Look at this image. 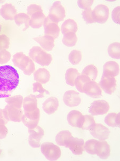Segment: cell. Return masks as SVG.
<instances>
[{
    "label": "cell",
    "instance_id": "cell-1",
    "mask_svg": "<svg viewBox=\"0 0 120 161\" xmlns=\"http://www.w3.org/2000/svg\"><path fill=\"white\" fill-rule=\"evenodd\" d=\"M19 75L10 65L0 66V98L10 97L18 87Z\"/></svg>",
    "mask_w": 120,
    "mask_h": 161
},
{
    "label": "cell",
    "instance_id": "cell-2",
    "mask_svg": "<svg viewBox=\"0 0 120 161\" xmlns=\"http://www.w3.org/2000/svg\"><path fill=\"white\" fill-rule=\"evenodd\" d=\"M27 14L30 17L29 26L33 29H39L44 25L46 17L41 7L32 4L27 7Z\"/></svg>",
    "mask_w": 120,
    "mask_h": 161
},
{
    "label": "cell",
    "instance_id": "cell-3",
    "mask_svg": "<svg viewBox=\"0 0 120 161\" xmlns=\"http://www.w3.org/2000/svg\"><path fill=\"white\" fill-rule=\"evenodd\" d=\"M13 61L14 64L22 70L26 75H31L35 71V66L33 61L23 52L14 54Z\"/></svg>",
    "mask_w": 120,
    "mask_h": 161
},
{
    "label": "cell",
    "instance_id": "cell-4",
    "mask_svg": "<svg viewBox=\"0 0 120 161\" xmlns=\"http://www.w3.org/2000/svg\"><path fill=\"white\" fill-rule=\"evenodd\" d=\"M29 58L42 66H48L52 61V56L40 47L34 46L29 53Z\"/></svg>",
    "mask_w": 120,
    "mask_h": 161
},
{
    "label": "cell",
    "instance_id": "cell-5",
    "mask_svg": "<svg viewBox=\"0 0 120 161\" xmlns=\"http://www.w3.org/2000/svg\"><path fill=\"white\" fill-rule=\"evenodd\" d=\"M41 150L45 157L49 161H56L60 158L61 149L52 142H46L41 145Z\"/></svg>",
    "mask_w": 120,
    "mask_h": 161
},
{
    "label": "cell",
    "instance_id": "cell-6",
    "mask_svg": "<svg viewBox=\"0 0 120 161\" xmlns=\"http://www.w3.org/2000/svg\"><path fill=\"white\" fill-rule=\"evenodd\" d=\"M66 17V11L60 2H54L51 6L48 17L52 22L58 24L62 22Z\"/></svg>",
    "mask_w": 120,
    "mask_h": 161
},
{
    "label": "cell",
    "instance_id": "cell-7",
    "mask_svg": "<svg viewBox=\"0 0 120 161\" xmlns=\"http://www.w3.org/2000/svg\"><path fill=\"white\" fill-rule=\"evenodd\" d=\"M29 144L33 148H39L41 146V140L44 135V131L41 127H36L29 129Z\"/></svg>",
    "mask_w": 120,
    "mask_h": 161
},
{
    "label": "cell",
    "instance_id": "cell-8",
    "mask_svg": "<svg viewBox=\"0 0 120 161\" xmlns=\"http://www.w3.org/2000/svg\"><path fill=\"white\" fill-rule=\"evenodd\" d=\"M109 8L102 4L96 6L92 11V16L95 23H105L109 18Z\"/></svg>",
    "mask_w": 120,
    "mask_h": 161
},
{
    "label": "cell",
    "instance_id": "cell-9",
    "mask_svg": "<svg viewBox=\"0 0 120 161\" xmlns=\"http://www.w3.org/2000/svg\"><path fill=\"white\" fill-rule=\"evenodd\" d=\"M109 105L105 100L95 101L90 106L89 112L93 116L106 114L109 111Z\"/></svg>",
    "mask_w": 120,
    "mask_h": 161
},
{
    "label": "cell",
    "instance_id": "cell-10",
    "mask_svg": "<svg viewBox=\"0 0 120 161\" xmlns=\"http://www.w3.org/2000/svg\"><path fill=\"white\" fill-rule=\"evenodd\" d=\"M3 110L4 115L8 122H20L22 121L23 115L22 109H18L7 104Z\"/></svg>",
    "mask_w": 120,
    "mask_h": 161
},
{
    "label": "cell",
    "instance_id": "cell-11",
    "mask_svg": "<svg viewBox=\"0 0 120 161\" xmlns=\"http://www.w3.org/2000/svg\"><path fill=\"white\" fill-rule=\"evenodd\" d=\"M40 118V111L37 108L32 113H25L22 117V122L29 129H32L38 125Z\"/></svg>",
    "mask_w": 120,
    "mask_h": 161
},
{
    "label": "cell",
    "instance_id": "cell-12",
    "mask_svg": "<svg viewBox=\"0 0 120 161\" xmlns=\"http://www.w3.org/2000/svg\"><path fill=\"white\" fill-rule=\"evenodd\" d=\"M83 93L92 98H98L102 95V90L95 80H90L83 88Z\"/></svg>",
    "mask_w": 120,
    "mask_h": 161
},
{
    "label": "cell",
    "instance_id": "cell-13",
    "mask_svg": "<svg viewBox=\"0 0 120 161\" xmlns=\"http://www.w3.org/2000/svg\"><path fill=\"white\" fill-rule=\"evenodd\" d=\"M99 85L105 93L109 95H112L117 89V80L115 77L102 75Z\"/></svg>",
    "mask_w": 120,
    "mask_h": 161
},
{
    "label": "cell",
    "instance_id": "cell-14",
    "mask_svg": "<svg viewBox=\"0 0 120 161\" xmlns=\"http://www.w3.org/2000/svg\"><path fill=\"white\" fill-rule=\"evenodd\" d=\"M63 101L65 104L70 107H76L81 103L80 95L77 92L70 90L66 92L63 96Z\"/></svg>",
    "mask_w": 120,
    "mask_h": 161
},
{
    "label": "cell",
    "instance_id": "cell-15",
    "mask_svg": "<svg viewBox=\"0 0 120 161\" xmlns=\"http://www.w3.org/2000/svg\"><path fill=\"white\" fill-rule=\"evenodd\" d=\"M90 131L92 136L99 140H106L110 136L109 129L101 124L96 123Z\"/></svg>",
    "mask_w": 120,
    "mask_h": 161
},
{
    "label": "cell",
    "instance_id": "cell-16",
    "mask_svg": "<svg viewBox=\"0 0 120 161\" xmlns=\"http://www.w3.org/2000/svg\"><path fill=\"white\" fill-rule=\"evenodd\" d=\"M44 29L45 35L50 36L54 39H56L59 36L60 32V29L58 24L52 22L48 17L45 20Z\"/></svg>",
    "mask_w": 120,
    "mask_h": 161
},
{
    "label": "cell",
    "instance_id": "cell-17",
    "mask_svg": "<svg viewBox=\"0 0 120 161\" xmlns=\"http://www.w3.org/2000/svg\"><path fill=\"white\" fill-rule=\"evenodd\" d=\"M67 118L70 125L81 129L84 121V115L78 110H74L68 113Z\"/></svg>",
    "mask_w": 120,
    "mask_h": 161
},
{
    "label": "cell",
    "instance_id": "cell-18",
    "mask_svg": "<svg viewBox=\"0 0 120 161\" xmlns=\"http://www.w3.org/2000/svg\"><path fill=\"white\" fill-rule=\"evenodd\" d=\"M84 140L73 137L69 142L67 148L70 149L74 154L81 155L84 152Z\"/></svg>",
    "mask_w": 120,
    "mask_h": 161
},
{
    "label": "cell",
    "instance_id": "cell-19",
    "mask_svg": "<svg viewBox=\"0 0 120 161\" xmlns=\"http://www.w3.org/2000/svg\"><path fill=\"white\" fill-rule=\"evenodd\" d=\"M120 72V66L114 61H108L104 65L103 75L104 76L115 77Z\"/></svg>",
    "mask_w": 120,
    "mask_h": 161
},
{
    "label": "cell",
    "instance_id": "cell-20",
    "mask_svg": "<svg viewBox=\"0 0 120 161\" xmlns=\"http://www.w3.org/2000/svg\"><path fill=\"white\" fill-rule=\"evenodd\" d=\"M16 8L11 3L4 4L0 9V15L2 18L8 20H13L17 15Z\"/></svg>",
    "mask_w": 120,
    "mask_h": 161
},
{
    "label": "cell",
    "instance_id": "cell-21",
    "mask_svg": "<svg viewBox=\"0 0 120 161\" xmlns=\"http://www.w3.org/2000/svg\"><path fill=\"white\" fill-rule=\"evenodd\" d=\"M59 101L56 97H50L47 98L43 103V109L48 115L55 113L59 107Z\"/></svg>",
    "mask_w": 120,
    "mask_h": 161
},
{
    "label": "cell",
    "instance_id": "cell-22",
    "mask_svg": "<svg viewBox=\"0 0 120 161\" xmlns=\"http://www.w3.org/2000/svg\"><path fill=\"white\" fill-rule=\"evenodd\" d=\"M46 51H51L55 47V39L50 36H45L33 38Z\"/></svg>",
    "mask_w": 120,
    "mask_h": 161
},
{
    "label": "cell",
    "instance_id": "cell-23",
    "mask_svg": "<svg viewBox=\"0 0 120 161\" xmlns=\"http://www.w3.org/2000/svg\"><path fill=\"white\" fill-rule=\"evenodd\" d=\"M111 147L107 142L105 140L98 141L97 145L96 155L101 159H106L111 155Z\"/></svg>",
    "mask_w": 120,
    "mask_h": 161
},
{
    "label": "cell",
    "instance_id": "cell-24",
    "mask_svg": "<svg viewBox=\"0 0 120 161\" xmlns=\"http://www.w3.org/2000/svg\"><path fill=\"white\" fill-rule=\"evenodd\" d=\"M23 107L25 113H32L38 108V100L34 95H28L23 100Z\"/></svg>",
    "mask_w": 120,
    "mask_h": 161
},
{
    "label": "cell",
    "instance_id": "cell-25",
    "mask_svg": "<svg viewBox=\"0 0 120 161\" xmlns=\"http://www.w3.org/2000/svg\"><path fill=\"white\" fill-rule=\"evenodd\" d=\"M73 138L69 131H61L59 132L56 136V142L58 145L67 148L70 140Z\"/></svg>",
    "mask_w": 120,
    "mask_h": 161
},
{
    "label": "cell",
    "instance_id": "cell-26",
    "mask_svg": "<svg viewBox=\"0 0 120 161\" xmlns=\"http://www.w3.org/2000/svg\"><path fill=\"white\" fill-rule=\"evenodd\" d=\"M34 78L37 82L44 84L50 80V74L46 69L39 68L34 72Z\"/></svg>",
    "mask_w": 120,
    "mask_h": 161
},
{
    "label": "cell",
    "instance_id": "cell-27",
    "mask_svg": "<svg viewBox=\"0 0 120 161\" xmlns=\"http://www.w3.org/2000/svg\"><path fill=\"white\" fill-rule=\"evenodd\" d=\"M61 32L63 35L68 32L76 33L78 26L76 22L72 19L66 20L61 25Z\"/></svg>",
    "mask_w": 120,
    "mask_h": 161
},
{
    "label": "cell",
    "instance_id": "cell-28",
    "mask_svg": "<svg viewBox=\"0 0 120 161\" xmlns=\"http://www.w3.org/2000/svg\"><path fill=\"white\" fill-rule=\"evenodd\" d=\"M14 22L18 26L24 25L23 31H26L29 27L30 17L28 14L25 13H19L17 14L14 17Z\"/></svg>",
    "mask_w": 120,
    "mask_h": 161
},
{
    "label": "cell",
    "instance_id": "cell-29",
    "mask_svg": "<svg viewBox=\"0 0 120 161\" xmlns=\"http://www.w3.org/2000/svg\"><path fill=\"white\" fill-rule=\"evenodd\" d=\"M120 113H109L105 118V123L110 127H120Z\"/></svg>",
    "mask_w": 120,
    "mask_h": 161
},
{
    "label": "cell",
    "instance_id": "cell-30",
    "mask_svg": "<svg viewBox=\"0 0 120 161\" xmlns=\"http://www.w3.org/2000/svg\"><path fill=\"white\" fill-rule=\"evenodd\" d=\"M80 75V72L77 69L74 68L68 69L65 74V80L67 84L70 86H75L76 79Z\"/></svg>",
    "mask_w": 120,
    "mask_h": 161
},
{
    "label": "cell",
    "instance_id": "cell-31",
    "mask_svg": "<svg viewBox=\"0 0 120 161\" xmlns=\"http://www.w3.org/2000/svg\"><path fill=\"white\" fill-rule=\"evenodd\" d=\"M23 100V97L22 95H15L6 97V102L9 106H13L18 109H22Z\"/></svg>",
    "mask_w": 120,
    "mask_h": 161
},
{
    "label": "cell",
    "instance_id": "cell-32",
    "mask_svg": "<svg viewBox=\"0 0 120 161\" xmlns=\"http://www.w3.org/2000/svg\"><path fill=\"white\" fill-rule=\"evenodd\" d=\"M62 41L64 45L66 46L73 47L76 44L77 41V37L76 33L68 32L63 35Z\"/></svg>",
    "mask_w": 120,
    "mask_h": 161
},
{
    "label": "cell",
    "instance_id": "cell-33",
    "mask_svg": "<svg viewBox=\"0 0 120 161\" xmlns=\"http://www.w3.org/2000/svg\"><path fill=\"white\" fill-rule=\"evenodd\" d=\"M98 74V71L97 67L93 64L89 65L86 66L82 72V75H86L92 80H95L96 79Z\"/></svg>",
    "mask_w": 120,
    "mask_h": 161
},
{
    "label": "cell",
    "instance_id": "cell-34",
    "mask_svg": "<svg viewBox=\"0 0 120 161\" xmlns=\"http://www.w3.org/2000/svg\"><path fill=\"white\" fill-rule=\"evenodd\" d=\"M8 123L3 114V110L0 109V139L6 138L8 133L6 125Z\"/></svg>",
    "mask_w": 120,
    "mask_h": 161
},
{
    "label": "cell",
    "instance_id": "cell-35",
    "mask_svg": "<svg viewBox=\"0 0 120 161\" xmlns=\"http://www.w3.org/2000/svg\"><path fill=\"white\" fill-rule=\"evenodd\" d=\"M108 53L109 56L113 58L118 59L120 58V43L113 42L108 48Z\"/></svg>",
    "mask_w": 120,
    "mask_h": 161
},
{
    "label": "cell",
    "instance_id": "cell-36",
    "mask_svg": "<svg viewBox=\"0 0 120 161\" xmlns=\"http://www.w3.org/2000/svg\"><path fill=\"white\" fill-rule=\"evenodd\" d=\"M98 140L96 139H90L84 143V150L91 155H96L97 145Z\"/></svg>",
    "mask_w": 120,
    "mask_h": 161
},
{
    "label": "cell",
    "instance_id": "cell-37",
    "mask_svg": "<svg viewBox=\"0 0 120 161\" xmlns=\"http://www.w3.org/2000/svg\"><path fill=\"white\" fill-rule=\"evenodd\" d=\"M82 58V54L81 51L79 50H73L70 53L68 59L70 62L73 65H77L80 63Z\"/></svg>",
    "mask_w": 120,
    "mask_h": 161
},
{
    "label": "cell",
    "instance_id": "cell-38",
    "mask_svg": "<svg viewBox=\"0 0 120 161\" xmlns=\"http://www.w3.org/2000/svg\"><path fill=\"white\" fill-rule=\"evenodd\" d=\"M96 124L95 119L91 115H84V121L81 129L86 130H90Z\"/></svg>",
    "mask_w": 120,
    "mask_h": 161
},
{
    "label": "cell",
    "instance_id": "cell-39",
    "mask_svg": "<svg viewBox=\"0 0 120 161\" xmlns=\"http://www.w3.org/2000/svg\"><path fill=\"white\" fill-rule=\"evenodd\" d=\"M90 80L91 79L86 75H79L76 79V82H75V86H76V89L80 92L83 93V88L86 82Z\"/></svg>",
    "mask_w": 120,
    "mask_h": 161
},
{
    "label": "cell",
    "instance_id": "cell-40",
    "mask_svg": "<svg viewBox=\"0 0 120 161\" xmlns=\"http://www.w3.org/2000/svg\"><path fill=\"white\" fill-rule=\"evenodd\" d=\"M33 92L36 93L37 98H41L44 96L45 93H48L49 94V92L43 87L41 83L39 82H35L33 84Z\"/></svg>",
    "mask_w": 120,
    "mask_h": 161
},
{
    "label": "cell",
    "instance_id": "cell-41",
    "mask_svg": "<svg viewBox=\"0 0 120 161\" xmlns=\"http://www.w3.org/2000/svg\"><path fill=\"white\" fill-rule=\"evenodd\" d=\"M82 16L84 21L86 24H89L95 23L92 16V10L91 8H90L89 9L84 10L82 12Z\"/></svg>",
    "mask_w": 120,
    "mask_h": 161
},
{
    "label": "cell",
    "instance_id": "cell-42",
    "mask_svg": "<svg viewBox=\"0 0 120 161\" xmlns=\"http://www.w3.org/2000/svg\"><path fill=\"white\" fill-rule=\"evenodd\" d=\"M10 43L9 37L5 34H0V51L9 48Z\"/></svg>",
    "mask_w": 120,
    "mask_h": 161
},
{
    "label": "cell",
    "instance_id": "cell-43",
    "mask_svg": "<svg viewBox=\"0 0 120 161\" xmlns=\"http://www.w3.org/2000/svg\"><path fill=\"white\" fill-rule=\"evenodd\" d=\"M11 55L10 52L7 50L0 51V64H4L8 63L11 59Z\"/></svg>",
    "mask_w": 120,
    "mask_h": 161
},
{
    "label": "cell",
    "instance_id": "cell-44",
    "mask_svg": "<svg viewBox=\"0 0 120 161\" xmlns=\"http://www.w3.org/2000/svg\"><path fill=\"white\" fill-rule=\"evenodd\" d=\"M112 19L115 23L117 24H120V7L117 6L115 8L112 14Z\"/></svg>",
    "mask_w": 120,
    "mask_h": 161
},
{
    "label": "cell",
    "instance_id": "cell-45",
    "mask_svg": "<svg viewBox=\"0 0 120 161\" xmlns=\"http://www.w3.org/2000/svg\"><path fill=\"white\" fill-rule=\"evenodd\" d=\"M94 1L93 0H89V1H78L77 3L79 7L81 9L86 10L91 7V6L93 3Z\"/></svg>",
    "mask_w": 120,
    "mask_h": 161
},
{
    "label": "cell",
    "instance_id": "cell-46",
    "mask_svg": "<svg viewBox=\"0 0 120 161\" xmlns=\"http://www.w3.org/2000/svg\"><path fill=\"white\" fill-rule=\"evenodd\" d=\"M2 25L0 24V33L1 32V31H2Z\"/></svg>",
    "mask_w": 120,
    "mask_h": 161
},
{
    "label": "cell",
    "instance_id": "cell-47",
    "mask_svg": "<svg viewBox=\"0 0 120 161\" xmlns=\"http://www.w3.org/2000/svg\"><path fill=\"white\" fill-rule=\"evenodd\" d=\"M2 149H1L0 148V156H1V154H2Z\"/></svg>",
    "mask_w": 120,
    "mask_h": 161
}]
</instances>
